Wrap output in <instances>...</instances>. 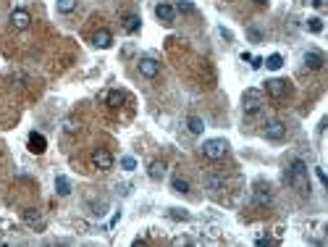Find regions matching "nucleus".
Segmentation results:
<instances>
[{
  "label": "nucleus",
  "mask_w": 328,
  "mask_h": 247,
  "mask_svg": "<svg viewBox=\"0 0 328 247\" xmlns=\"http://www.w3.org/2000/svg\"><path fill=\"white\" fill-rule=\"evenodd\" d=\"M323 64H325V55H323V53H318V50H307V53H305V66H307L310 71H320Z\"/></svg>",
  "instance_id": "nucleus-11"
},
{
  "label": "nucleus",
  "mask_w": 328,
  "mask_h": 247,
  "mask_svg": "<svg viewBox=\"0 0 328 247\" xmlns=\"http://www.w3.org/2000/svg\"><path fill=\"white\" fill-rule=\"evenodd\" d=\"M252 203H255V205H271V203H273L271 190L263 187V184H257V187H255V195H252Z\"/></svg>",
  "instance_id": "nucleus-15"
},
{
  "label": "nucleus",
  "mask_w": 328,
  "mask_h": 247,
  "mask_svg": "<svg viewBox=\"0 0 328 247\" xmlns=\"http://www.w3.org/2000/svg\"><path fill=\"white\" fill-rule=\"evenodd\" d=\"M155 16H158L163 24H171L176 19V8L168 6V3H160V6H155Z\"/></svg>",
  "instance_id": "nucleus-13"
},
{
  "label": "nucleus",
  "mask_w": 328,
  "mask_h": 247,
  "mask_svg": "<svg viewBox=\"0 0 328 247\" xmlns=\"http://www.w3.org/2000/svg\"><path fill=\"white\" fill-rule=\"evenodd\" d=\"M45 147H48V140H45L40 132H32V134H29V150H32L35 156H42Z\"/></svg>",
  "instance_id": "nucleus-14"
},
{
  "label": "nucleus",
  "mask_w": 328,
  "mask_h": 247,
  "mask_svg": "<svg viewBox=\"0 0 328 247\" xmlns=\"http://www.w3.org/2000/svg\"><path fill=\"white\" fill-rule=\"evenodd\" d=\"M55 190H58V195H60V197H66V195L71 192V181H69V176L58 174V176H55Z\"/></svg>",
  "instance_id": "nucleus-19"
},
{
  "label": "nucleus",
  "mask_w": 328,
  "mask_h": 247,
  "mask_svg": "<svg viewBox=\"0 0 328 247\" xmlns=\"http://www.w3.org/2000/svg\"><path fill=\"white\" fill-rule=\"evenodd\" d=\"M263 64H265V66H268L271 71H278L281 66H284V58H281L278 53H273V55H271L268 60H263Z\"/></svg>",
  "instance_id": "nucleus-20"
},
{
  "label": "nucleus",
  "mask_w": 328,
  "mask_h": 247,
  "mask_svg": "<svg viewBox=\"0 0 328 247\" xmlns=\"http://www.w3.org/2000/svg\"><path fill=\"white\" fill-rule=\"evenodd\" d=\"M174 190H176L179 195H186V192H189V181L181 179V176H174Z\"/></svg>",
  "instance_id": "nucleus-22"
},
{
  "label": "nucleus",
  "mask_w": 328,
  "mask_h": 247,
  "mask_svg": "<svg viewBox=\"0 0 328 247\" xmlns=\"http://www.w3.org/2000/svg\"><path fill=\"white\" fill-rule=\"evenodd\" d=\"M265 92H268L273 100H281L289 92V82H284V79H268V82H265Z\"/></svg>",
  "instance_id": "nucleus-6"
},
{
  "label": "nucleus",
  "mask_w": 328,
  "mask_h": 247,
  "mask_svg": "<svg viewBox=\"0 0 328 247\" xmlns=\"http://www.w3.org/2000/svg\"><path fill=\"white\" fill-rule=\"evenodd\" d=\"M92 163H95V168H100V171H108V168H113V156L108 150H95L92 152Z\"/></svg>",
  "instance_id": "nucleus-9"
},
{
  "label": "nucleus",
  "mask_w": 328,
  "mask_h": 247,
  "mask_svg": "<svg viewBox=\"0 0 328 247\" xmlns=\"http://www.w3.org/2000/svg\"><path fill=\"white\" fill-rule=\"evenodd\" d=\"M76 8V0H58V11L60 13H71Z\"/></svg>",
  "instance_id": "nucleus-25"
},
{
  "label": "nucleus",
  "mask_w": 328,
  "mask_h": 247,
  "mask_svg": "<svg viewBox=\"0 0 328 247\" xmlns=\"http://www.w3.org/2000/svg\"><path fill=\"white\" fill-rule=\"evenodd\" d=\"M179 13H194L197 8H194V3H189V0H179V3L174 6Z\"/></svg>",
  "instance_id": "nucleus-24"
},
{
  "label": "nucleus",
  "mask_w": 328,
  "mask_h": 247,
  "mask_svg": "<svg viewBox=\"0 0 328 247\" xmlns=\"http://www.w3.org/2000/svg\"><path fill=\"white\" fill-rule=\"evenodd\" d=\"M255 3H257V6H265V3H268V0H255Z\"/></svg>",
  "instance_id": "nucleus-33"
},
{
  "label": "nucleus",
  "mask_w": 328,
  "mask_h": 247,
  "mask_svg": "<svg viewBox=\"0 0 328 247\" xmlns=\"http://www.w3.org/2000/svg\"><path fill=\"white\" fill-rule=\"evenodd\" d=\"M147 174H150V179L160 181V179L166 176V163H163V161H152L150 168H147Z\"/></svg>",
  "instance_id": "nucleus-17"
},
{
  "label": "nucleus",
  "mask_w": 328,
  "mask_h": 247,
  "mask_svg": "<svg viewBox=\"0 0 328 247\" xmlns=\"http://www.w3.org/2000/svg\"><path fill=\"white\" fill-rule=\"evenodd\" d=\"M257 244H260V247H271V244H278V239H271V237H260V239H257Z\"/></svg>",
  "instance_id": "nucleus-29"
},
{
  "label": "nucleus",
  "mask_w": 328,
  "mask_h": 247,
  "mask_svg": "<svg viewBox=\"0 0 328 247\" xmlns=\"http://www.w3.org/2000/svg\"><path fill=\"white\" fill-rule=\"evenodd\" d=\"M186 129H189L192 134H202L205 132V121H202L200 116H189L186 118Z\"/></svg>",
  "instance_id": "nucleus-18"
},
{
  "label": "nucleus",
  "mask_w": 328,
  "mask_h": 247,
  "mask_svg": "<svg viewBox=\"0 0 328 247\" xmlns=\"http://www.w3.org/2000/svg\"><path fill=\"white\" fill-rule=\"evenodd\" d=\"M11 24H13V29H19V32H24V29H29V24H32V16H29V11L16 8V11L11 13Z\"/></svg>",
  "instance_id": "nucleus-8"
},
{
  "label": "nucleus",
  "mask_w": 328,
  "mask_h": 247,
  "mask_svg": "<svg viewBox=\"0 0 328 247\" xmlns=\"http://www.w3.org/2000/svg\"><path fill=\"white\" fill-rule=\"evenodd\" d=\"M263 134L268 137V140H284L286 137V127H284V121H278V118H271L268 123H265V129H263Z\"/></svg>",
  "instance_id": "nucleus-5"
},
{
  "label": "nucleus",
  "mask_w": 328,
  "mask_h": 247,
  "mask_svg": "<svg viewBox=\"0 0 328 247\" xmlns=\"http://www.w3.org/2000/svg\"><path fill=\"white\" fill-rule=\"evenodd\" d=\"M307 29H310L312 35H320V32H323V21H320L318 16H310V19H307Z\"/></svg>",
  "instance_id": "nucleus-21"
},
{
  "label": "nucleus",
  "mask_w": 328,
  "mask_h": 247,
  "mask_svg": "<svg viewBox=\"0 0 328 247\" xmlns=\"http://www.w3.org/2000/svg\"><path fill=\"white\" fill-rule=\"evenodd\" d=\"M315 174H318V179H320L323 184H328V176H325V171H323V168H315Z\"/></svg>",
  "instance_id": "nucleus-31"
},
{
  "label": "nucleus",
  "mask_w": 328,
  "mask_h": 247,
  "mask_svg": "<svg viewBox=\"0 0 328 247\" xmlns=\"http://www.w3.org/2000/svg\"><path fill=\"white\" fill-rule=\"evenodd\" d=\"M139 26H142V19H139L137 13H126V16H123V21H121V29H123L126 35L139 32Z\"/></svg>",
  "instance_id": "nucleus-12"
},
{
  "label": "nucleus",
  "mask_w": 328,
  "mask_h": 247,
  "mask_svg": "<svg viewBox=\"0 0 328 247\" xmlns=\"http://www.w3.org/2000/svg\"><path fill=\"white\" fill-rule=\"evenodd\" d=\"M208 187H210L213 192H218V190L226 187V181H223V176H208Z\"/></svg>",
  "instance_id": "nucleus-23"
},
{
  "label": "nucleus",
  "mask_w": 328,
  "mask_h": 247,
  "mask_svg": "<svg viewBox=\"0 0 328 247\" xmlns=\"http://www.w3.org/2000/svg\"><path fill=\"white\" fill-rule=\"evenodd\" d=\"M21 219H24V224L29 226V229H35V231H42L45 229V215H42V210H37V208H26L24 213H21Z\"/></svg>",
  "instance_id": "nucleus-4"
},
{
  "label": "nucleus",
  "mask_w": 328,
  "mask_h": 247,
  "mask_svg": "<svg viewBox=\"0 0 328 247\" xmlns=\"http://www.w3.org/2000/svg\"><path fill=\"white\" fill-rule=\"evenodd\" d=\"M247 37L252 40V42H260V40H263V32H260V29H255V26H249V29H247Z\"/></svg>",
  "instance_id": "nucleus-27"
},
{
  "label": "nucleus",
  "mask_w": 328,
  "mask_h": 247,
  "mask_svg": "<svg viewBox=\"0 0 328 247\" xmlns=\"http://www.w3.org/2000/svg\"><path fill=\"white\" fill-rule=\"evenodd\" d=\"M121 166H123V171H134V168H137V158H132V156L121 158Z\"/></svg>",
  "instance_id": "nucleus-26"
},
{
  "label": "nucleus",
  "mask_w": 328,
  "mask_h": 247,
  "mask_svg": "<svg viewBox=\"0 0 328 247\" xmlns=\"http://www.w3.org/2000/svg\"><path fill=\"white\" fill-rule=\"evenodd\" d=\"M249 60H252V69H260L263 66V58H249Z\"/></svg>",
  "instance_id": "nucleus-32"
},
{
  "label": "nucleus",
  "mask_w": 328,
  "mask_h": 247,
  "mask_svg": "<svg viewBox=\"0 0 328 247\" xmlns=\"http://www.w3.org/2000/svg\"><path fill=\"white\" fill-rule=\"evenodd\" d=\"M63 129H66V132H76V129H79V123H76L74 118H66V123H63Z\"/></svg>",
  "instance_id": "nucleus-30"
},
{
  "label": "nucleus",
  "mask_w": 328,
  "mask_h": 247,
  "mask_svg": "<svg viewBox=\"0 0 328 247\" xmlns=\"http://www.w3.org/2000/svg\"><path fill=\"white\" fill-rule=\"evenodd\" d=\"M92 45H95L97 50H108L113 45V35L108 32V29H97V32L92 35Z\"/></svg>",
  "instance_id": "nucleus-10"
},
{
  "label": "nucleus",
  "mask_w": 328,
  "mask_h": 247,
  "mask_svg": "<svg viewBox=\"0 0 328 247\" xmlns=\"http://www.w3.org/2000/svg\"><path fill=\"white\" fill-rule=\"evenodd\" d=\"M137 66H139V74L147 76V79H155V76L160 74V64H158L155 58H142Z\"/></svg>",
  "instance_id": "nucleus-7"
},
{
  "label": "nucleus",
  "mask_w": 328,
  "mask_h": 247,
  "mask_svg": "<svg viewBox=\"0 0 328 247\" xmlns=\"http://www.w3.org/2000/svg\"><path fill=\"white\" fill-rule=\"evenodd\" d=\"M105 103H108V108H121L123 103H126V92L123 89H111L105 95Z\"/></svg>",
  "instance_id": "nucleus-16"
},
{
  "label": "nucleus",
  "mask_w": 328,
  "mask_h": 247,
  "mask_svg": "<svg viewBox=\"0 0 328 247\" xmlns=\"http://www.w3.org/2000/svg\"><path fill=\"white\" fill-rule=\"evenodd\" d=\"M171 215H174V219H181V221H186V219H189V213H184L181 208H174V210H171Z\"/></svg>",
  "instance_id": "nucleus-28"
},
{
  "label": "nucleus",
  "mask_w": 328,
  "mask_h": 247,
  "mask_svg": "<svg viewBox=\"0 0 328 247\" xmlns=\"http://www.w3.org/2000/svg\"><path fill=\"white\" fill-rule=\"evenodd\" d=\"M226 152H228V142L226 140H208L205 145H202V156H205L208 161H221Z\"/></svg>",
  "instance_id": "nucleus-3"
},
{
  "label": "nucleus",
  "mask_w": 328,
  "mask_h": 247,
  "mask_svg": "<svg viewBox=\"0 0 328 247\" xmlns=\"http://www.w3.org/2000/svg\"><path fill=\"white\" fill-rule=\"evenodd\" d=\"M260 108H263V95L257 89H244V95H242V111L247 116H255L260 113Z\"/></svg>",
  "instance_id": "nucleus-2"
},
{
  "label": "nucleus",
  "mask_w": 328,
  "mask_h": 247,
  "mask_svg": "<svg viewBox=\"0 0 328 247\" xmlns=\"http://www.w3.org/2000/svg\"><path fill=\"white\" fill-rule=\"evenodd\" d=\"M284 181L289 184L291 190L297 192H310V179H307V166L305 161H291V166L286 168V174H284Z\"/></svg>",
  "instance_id": "nucleus-1"
}]
</instances>
